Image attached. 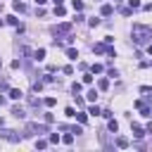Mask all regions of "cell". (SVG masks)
I'll list each match as a JSON object with an SVG mask.
<instances>
[{
    "mask_svg": "<svg viewBox=\"0 0 152 152\" xmlns=\"http://www.w3.org/2000/svg\"><path fill=\"white\" fill-rule=\"evenodd\" d=\"M150 38H152V28L150 26H142V24L133 26V43L135 45H147Z\"/></svg>",
    "mask_w": 152,
    "mask_h": 152,
    "instance_id": "obj_1",
    "label": "cell"
},
{
    "mask_svg": "<svg viewBox=\"0 0 152 152\" xmlns=\"http://www.w3.org/2000/svg\"><path fill=\"white\" fill-rule=\"evenodd\" d=\"M40 133H48V128L45 126H40V124H26V131H24V135L26 138H33V135H40Z\"/></svg>",
    "mask_w": 152,
    "mask_h": 152,
    "instance_id": "obj_2",
    "label": "cell"
},
{
    "mask_svg": "<svg viewBox=\"0 0 152 152\" xmlns=\"http://www.w3.org/2000/svg\"><path fill=\"white\" fill-rule=\"evenodd\" d=\"M71 28H74V24L64 21V24H57V26H55V33H57V36H69V33H71Z\"/></svg>",
    "mask_w": 152,
    "mask_h": 152,
    "instance_id": "obj_3",
    "label": "cell"
},
{
    "mask_svg": "<svg viewBox=\"0 0 152 152\" xmlns=\"http://www.w3.org/2000/svg\"><path fill=\"white\" fill-rule=\"evenodd\" d=\"M0 135H2L5 140H10V142H19V133H17V131H2Z\"/></svg>",
    "mask_w": 152,
    "mask_h": 152,
    "instance_id": "obj_4",
    "label": "cell"
},
{
    "mask_svg": "<svg viewBox=\"0 0 152 152\" xmlns=\"http://www.w3.org/2000/svg\"><path fill=\"white\" fill-rule=\"evenodd\" d=\"M7 95H10L12 100H21V97H24V93H21L19 88H10V90H7Z\"/></svg>",
    "mask_w": 152,
    "mask_h": 152,
    "instance_id": "obj_5",
    "label": "cell"
},
{
    "mask_svg": "<svg viewBox=\"0 0 152 152\" xmlns=\"http://www.w3.org/2000/svg\"><path fill=\"white\" fill-rule=\"evenodd\" d=\"M12 116H14V119H24V116H26V112H24L21 107H12Z\"/></svg>",
    "mask_w": 152,
    "mask_h": 152,
    "instance_id": "obj_6",
    "label": "cell"
},
{
    "mask_svg": "<svg viewBox=\"0 0 152 152\" xmlns=\"http://www.w3.org/2000/svg\"><path fill=\"white\" fill-rule=\"evenodd\" d=\"M116 147H121V150H126V147H128V138H124V135H119V138H116Z\"/></svg>",
    "mask_w": 152,
    "mask_h": 152,
    "instance_id": "obj_7",
    "label": "cell"
},
{
    "mask_svg": "<svg viewBox=\"0 0 152 152\" xmlns=\"http://www.w3.org/2000/svg\"><path fill=\"white\" fill-rule=\"evenodd\" d=\"M100 12H102V17H109V14L114 12V7H112V5H102V10H100Z\"/></svg>",
    "mask_w": 152,
    "mask_h": 152,
    "instance_id": "obj_8",
    "label": "cell"
},
{
    "mask_svg": "<svg viewBox=\"0 0 152 152\" xmlns=\"http://www.w3.org/2000/svg\"><path fill=\"white\" fill-rule=\"evenodd\" d=\"M66 57H69V59H76V57H78V50H76V48H66Z\"/></svg>",
    "mask_w": 152,
    "mask_h": 152,
    "instance_id": "obj_9",
    "label": "cell"
},
{
    "mask_svg": "<svg viewBox=\"0 0 152 152\" xmlns=\"http://www.w3.org/2000/svg\"><path fill=\"white\" fill-rule=\"evenodd\" d=\"M133 135H135V138H142V135H145V131H142L138 124H133Z\"/></svg>",
    "mask_w": 152,
    "mask_h": 152,
    "instance_id": "obj_10",
    "label": "cell"
},
{
    "mask_svg": "<svg viewBox=\"0 0 152 152\" xmlns=\"http://www.w3.org/2000/svg\"><path fill=\"white\" fill-rule=\"evenodd\" d=\"M12 7H14L17 12H26V5H24V2H19V0H14V5H12Z\"/></svg>",
    "mask_w": 152,
    "mask_h": 152,
    "instance_id": "obj_11",
    "label": "cell"
},
{
    "mask_svg": "<svg viewBox=\"0 0 152 152\" xmlns=\"http://www.w3.org/2000/svg\"><path fill=\"white\" fill-rule=\"evenodd\" d=\"M97 88H100V90H107V88H109V81H107V78H100V81H97Z\"/></svg>",
    "mask_w": 152,
    "mask_h": 152,
    "instance_id": "obj_12",
    "label": "cell"
},
{
    "mask_svg": "<svg viewBox=\"0 0 152 152\" xmlns=\"http://www.w3.org/2000/svg\"><path fill=\"white\" fill-rule=\"evenodd\" d=\"M71 7H74L76 12H81V10H83V2H81V0H71Z\"/></svg>",
    "mask_w": 152,
    "mask_h": 152,
    "instance_id": "obj_13",
    "label": "cell"
},
{
    "mask_svg": "<svg viewBox=\"0 0 152 152\" xmlns=\"http://www.w3.org/2000/svg\"><path fill=\"white\" fill-rule=\"evenodd\" d=\"M64 12H66L64 5H55V14H57V17H64Z\"/></svg>",
    "mask_w": 152,
    "mask_h": 152,
    "instance_id": "obj_14",
    "label": "cell"
},
{
    "mask_svg": "<svg viewBox=\"0 0 152 152\" xmlns=\"http://www.w3.org/2000/svg\"><path fill=\"white\" fill-rule=\"evenodd\" d=\"M5 19H7V24H12V26H21V24H19V19H17V17H12V14H10V17H5Z\"/></svg>",
    "mask_w": 152,
    "mask_h": 152,
    "instance_id": "obj_15",
    "label": "cell"
},
{
    "mask_svg": "<svg viewBox=\"0 0 152 152\" xmlns=\"http://www.w3.org/2000/svg\"><path fill=\"white\" fill-rule=\"evenodd\" d=\"M33 57H36V59H38V62H40V59H43V57H45V50H43V48H38V50H36V52H33Z\"/></svg>",
    "mask_w": 152,
    "mask_h": 152,
    "instance_id": "obj_16",
    "label": "cell"
},
{
    "mask_svg": "<svg viewBox=\"0 0 152 152\" xmlns=\"http://www.w3.org/2000/svg\"><path fill=\"white\" fill-rule=\"evenodd\" d=\"M81 88H83V83H78V81H76V83L71 86V93H74V95H78V93H81Z\"/></svg>",
    "mask_w": 152,
    "mask_h": 152,
    "instance_id": "obj_17",
    "label": "cell"
},
{
    "mask_svg": "<svg viewBox=\"0 0 152 152\" xmlns=\"http://www.w3.org/2000/svg\"><path fill=\"white\" fill-rule=\"evenodd\" d=\"M43 104H45V107H55V104H57V97H45Z\"/></svg>",
    "mask_w": 152,
    "mask_h": 152,
    "instance_id": "obj_18",
    "label": "cell"
},
{
    "mask_svg": "<svg viewBox=\"0 0 152 152\" xmlns=\"http://www.w3.org/2000/svg\"><path fill=\"white\" fill-rule=\"evenodd\" d=\"M76 119H78L81 124H86V121H88V114H86V112H78V114H76Z\"/></svg>",
    "mask_w": 152,
    "mask_h": 152,
    "instance_id": "obj_19",
    "label": "cell"
},
{
    "mask_svg": "<svg viewBox=\"0 0 152 152\" xmlns=\"http://www.w3.org/2000/svg\"><path fill=\"white\" fill-rule=\"evenodd\" d=\"M109 131H112V133H116V131H119V124H116L114 119H109Z\"/></svg>",
    "mask_w": 152,
    "mask_h": 152,
    "instance_id": "obj_20",
    "label": "cell"
},
{
    "mask_svg": "<svg viewBox=\"0 0 152 152\" xmlns=\"http://www.w3.org/2000/svg\"><path fill=\"white\" fill-rule=\"evenodd\" d=\"M83 83L90 86V83H93V74H83Z\"/></svg>",
    "mask_w": 152,
    "mask_h": 152,
    "instance_id": "obj_21",
    "label": "cell"
},
{
    "mask_svg": "<svg viewBox=\"0 0 152 152\" xmlns=\"http://www.w3.org/2000/svg\"><path fill=\"white\" fill-rule=\"evenodd\" d=\"M62 142H66V145H71V142H74V135H71V133H66V135L62 138Z\"/></svg>",
    "mask_w": 152,
    "mask_h": 152,
    "instance_id": "obj_22",
    "label": "cell"
},
{
    "mask_svg": "<svg viewBox=\"0 0 152 152\" xmlns=\"http://www.w3.org/2000/svg\"><path fill=\"white\" fill-rule=\"evenodd\" d=\"M36 147H38V150H45V147H48V140H36Z\"/></svg>",
    "mask_w": 152,
    "mask_h": 152,
    "instance_id": "obj_23",
    "label": "cell"
},
{
    "mask_svg": "<svg viewBox=\"0 0 152 152\" xmlns=\"http://www.w3.org/2000/svg\"><path fill=\"white\" fill-rule=\"evenodd\" d=\"M128 7H131V10H138V7H140V0H128Z\"/></svg>",
    "mask_w": 152,
    "mask_h": 152,
    "instance_id": "obj_24",
    "label": "cell"
},
{
    "mask_svg": "<svg viewBox=\"0 0 152 152\" xmlns=\"http://www.w3.org/2000/svg\"><path fill=\"white\" fill-rule=\"evenodd\" d=\"M90 71H93V74H100V71H102V64H93Z\"/></svg>",
    "mask_w": 152,
    "mask_h": 152,
    "instance_id": "obj_25",
    "label": "cell"
},
{
    "mask_svg": "<svg viewBox=\"0 0 152 152\" xmlns=\"http://www.w3.org/2000/svg\"><path fill=\"white\" fill-rule=\"evenodd\" d=\"M95 97H97V93H95V88H93V90L88 93V100H90V102H95Z\"/></svg>",
    "mask_w": 152,
    "mask_h": 152,
    "instance_id": "obj_26",
    "label": "cell"
},
{
    "mask_svg": "<svg viewBox=\"0 0 152 152\" xmlns=\"http://www.w3.org/2000/svg\"><path fill=\"white\" fill-rule=\"evenodd\" d=\"M88 24H90V26H93V28H95V26H100V19H95V17H93V19H90V21H88Z\"/></svg>",
    "mask_w": 152,
    "mask_h": 152,
    "instance_id": "obj_27",
    "label": "cell"
},
{
    "mask_svg": "<svg viewBox=\"0 0 152 152\" xmlns=\"http://www.w3.org/2000/svg\"><path fill=\"white\" fill-rule=\"evenodd\" d=\"M40 88H43V81H36V83H33V90H36V93H38V90H40Z\"/></svg>",
    "mask_w": 152,
    "mask_h": 152,
    "instance_id": "obj_28",
    "label": "cell"
},
{
    "mask_svg": "<svg viewBox=\"0 0 152 152\" xmlns=\"http://www.w3.org/2000/svg\"><path fill=\"white\" fill-rule=\"evenodd\" d=\"M88 114H95V116H97V114H102V112H100L97 107H90V109H88Z\"/></svg>",
    "mask_w": 152,
    "mask_h": 152,
    "instance_id": "obj_29",
    "label": "cell"
},
{
    "mask_svg": "<svg viewBox=\"0 0 152 152\" xmlns=\"http://www.w3.org/2000/svg\"><path fill=\"white\" fill-rule=\"evenodd\" d=\"M66 116H76V112H74V107H66V112H64Z\"/></svg>",
    "mask_w": 152,
    "mask_h": 152,
    "instance_id": "obj_30",
    "label": "cell"
},
{
    "mask_svg": "<svg viewBox=\"0 0 152 152\" xmlns=\"http://www.w3.org/2000/svg\"><path fill=\"white\" fill-rule=\"evenodd\" d=\"M52 121H55V116H52V114L48 112V114H45V124H52Z\"/></svg>",
    "mask_w": 152,
    "mask_h": 152,
    "instance_id": "obj_31",
    "label": "cell"
},
{
    "mask_svg": "<svg viewBox=\"0 0 152 152\" xmlns=\"http://www.w3.org/2000/svg\"><path fill=\"white\" fill-rule=\"evenodd\" d=\"M50 142H59V135L57 133H50Z\"/></svg>",
    "mask_w": 152,
    "mask_h": 152,
    "instance_id": "obj_32",
    "label": "cell"
},
{
    "mask_svg": "<svg viewBox=\"0 0 152 152\" xmlns=\"http://www.w3.org/2000/svg\"><path fill=\"white\" fill-rule=\"evenodd\" d=\"M0 90H10V88H7V81H5V78H0Z\"/></svg>",
    "mask_w": 152,
    "mask_h": 152,
    "instance_id": "obj_33",
    "label": "cell"
},
{
    "mask_svg": "<svg viewBox=\"0 0 152 152\" xmlns=\"http://www.w3.org/2000/svg\"><path fill=\"white\" fill-rule=\"evenodd\" d=\"M145 131H147V133H152V121L147 124V128H145Z\"/></svg>",
    "mask_w": 152,
    "mask_h": 152,
    "instance_id": "obj_34",
    "label": "cell"
},
{
    "mask_svg": "<svg viewBox=\"0 0 152 152\" xmlns=\"http://www.w3.org/2000/svg\"><path fill=\"white\" fill-rule=\"evenodd\" d=\"M45 2H48V0H36V5H45Z\"/></svg>",
    "mask_w": 152,
    "mask_h": 152,
    "instance_id": "obj_35",
    "label": "cell"
},
{
    "mask_svg": "<svg viewBox=\"0 0 152 152\" xmlns=\"http://www.w3.org/2000/svg\"><path fill=\"white\" fill-rule=\"evenodd\" d=\"M0 104H5V97H2V95H0Z\"/></svg>",
    "mask_w": 152,
    "mask_h": 152,
    "instance_id": "obj_36",
    "label": "cell"
},
{
    "mask_svg": "<svg viewBox=\"0 0 152 152\" xmlns=\"http://www.w3.org/2000/svg\"><path fill=\"white\" fill-rule=\"evenodd\" d=\"M147 52H150V55H152V45H147Z\"/></svg>",
    "mask_w": 152,
    "mask_h": 152,
    "instance_id": "obj_37",
    "label": "cell"
},
{
    "mask_svg": "<svg viewBox=\"0 0 152 152\" xmlns=\"http://www.w3.org/2000/svg\"><path fill=\"white\" fill-rule=\"evenodd\" d=\"M55 5H62V0H55Z\"/></svg>",
    "mask_w": 152,
    "mask_h": 152,
    "instance_id": "obj_38",
    "label": "cell"
},
{
    "mask_svg": "<svg viewBox=\"0 0 152 152\" xmlns=\"http://www.w3.org/2000/svg\"><path fill=\"white\" fill-rule=\"evenodd\" d=\"M114 2H121V0H114Z\"/></svg>",
    "mask_w": 152,
    "mask_h": 152,
    "instance_id": "obj_39",
    "label": "cell"
},
{
    "mask_svg": "<svg viewBox=\"0 0 152 152\" xmlns=\"http://www.w3.org/2000/svg\"><path fill=\"white\" fill-rule=\"evenodd\" d=\"M0 26H2V19H0Z\"/></svg>",
    "mask_w": 152,
    "mask_h": 152,
    "instance_id": "obj_40",
    "label": "cell"
}]
</instances>
